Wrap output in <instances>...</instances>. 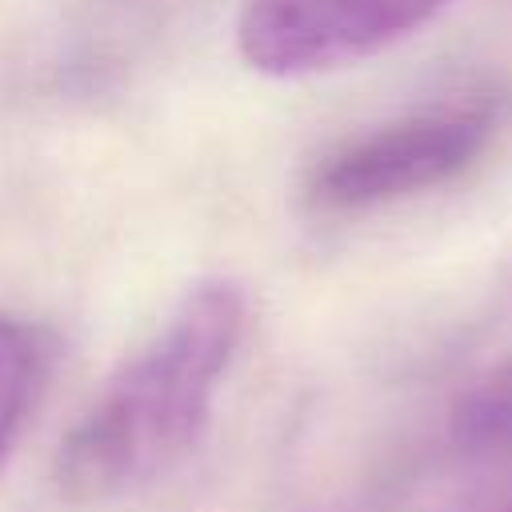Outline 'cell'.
<instances>
[{"instance_id": "obj_1", "label": "cell", "mask_w": 512, "mask_h": 512, "mask_svg": "<svg viewBox=\"0 0 512 512\" xmlns=\"http://www.w3.org/2000/svg\"><path fill=\"white\" fill-rule=\"evenodd\" d=\"M248 300L236 280H200L108 376L56 452V484L76 504L128 496L200 440L240 348Z\"/></svg>"}, {"instance_id": "obj_2", "label": "cell", "mask_w": 512, "mask_h": 512, "mask_svg": "<svg viewBox=\"0 0 512 512\" xmlns=\"http://www.w3.org/2000/svg\"><path fill=\"white\" fill-rule=\"evenodd\" d=\"M500 128L492 100H460L380 124L336 152L308 176V204L320 212H368L440 188L472 168Z\"/></svg>"}, {"instance_id": "obj_3", "label": "cell", "mask_w": 512, "mask_h": 512, "mask_svg": "<svg viewBox=\"0 0 512 512\" xmlns=\"http://www.w3.org/2000/svg\"><path fill=\"white\" fill-rule=\"evenodd\" d=\"M448 0H244L236 44L256 72L312 76L424 28Z\"/></svg>"}, {"instance_id": "obj_4", "label": "cell", "mask_w": 512, "mask_h": 512, "mask_svg": "<svg viewBox=\"0 0 512 512\" xmlns=\"http://www.w3.org/2000/svg\"><path fill=\"white\" fill-rule=\"evenodd\" d=\"M40 376H44L40 336L20 320L0 316V464L20 436V424L28 420Z\"/></svg>"}, {"instance_id": "obj_5", "label": "cell", "mask_w": 512, "mask_h": 512, "mask_svg": "<svg viewBox=\"0 0 512 512\" xmlns=\"http://www.w3.org/2000/svg\"><path fill=\"white\" fill-rule=\"evenodd\" d=\"M456 440L472 452H512V364L492 372L460 400Z\"/></svg>"}, {"instance_id": "obj_6", "label": "cell", "mask_w": 512, "mask_h": 512, "mask_svg": "<svg viewBox=\"0 0 512 512\" xmlns=\"http://www.w3.org/2000/svg\"><path fill=\"white\" fill-rule=\"evenodd\" d=\"M508 512H512V508H508Z\"/></svg>"}]
</instances>
